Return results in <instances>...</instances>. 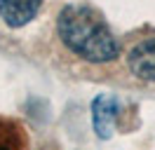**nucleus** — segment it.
Instances as JSON below:
<instances>
[{
	"instance_id": "nucleus-4",
	"label": "nucleus",
	"mask_w": 155,
	"mask_h": 150,
	"mask_svg": "<svg viewBox=\"0 0 155 150\" xmlns=\"http://www.w3.org/2000/svg\"><path fill=\"white\" fill-rule=\"evenodd\" d=\"M42 0H0V19L12 28L26 26L38 14Z\"/></svg>"
},
{
	"instance_id": "nucleus-1",
	"label": "nucleus",
	"mask_w": 155,
	"mask_h": 150,
	"mask_svg": "<svg viewBox=\"0 0 155 150\" xmlns=\"http://www.w3.org/2000/svg\"><path fill=\"white\" fill-rule=\"evenodd\" d=\"M61 42L85 61L106 64L113 61L120 52L115 35L110 33L108 24L94 9L82 5H68L61 9L57 21Z\"/></svg>"
},
{
	"instance_id": "nucleus-2",
	"label": "nucleus",
	"mask_w": 155,
	"mask_h": 150,
	"mask_svg": "<svg viewBox=\"0 0 155 150\" xmlns=\"http://www.w3.org/2000/svg\"><path fill=\"white\" fill-rule=\"evenodd\" d=\"M117 112H120V103L110 94H99L92 101V124L99 139H110V134L115 131Z\"/></svg>"
},
{
	"instance_id": "nucleus-5",
	"label": "nucleus",
	"mask_w": 155,
	"mask_h": 150,
	"mask_svg": "<svg viewBox=\"0 0 155 150\" xmlns=\"http://www.w3.org/2000/svg\"><path fill=\"white\" fill-rule=\"evenodd\" d=\"M26 131L17 120L0 117V150H26Z\"/></svg>"
},
{
	"instance_id": "nucleus-3",
	"label": "nucleus",
	"mask_w": 155,
	"mask_h": 150,
	"mask_svg": "<svg viewBox=\"0 0 155 150\" xmlns=\"http://www.w3.org/2000/svg\"><path fill=\"white\" fill-rule=\"evenodd\" d=\"M127 66L129 70L146 82H155V35L143 38L141 42H136L129 49L127 56Z\"/></svg>"
}]
</instances>
